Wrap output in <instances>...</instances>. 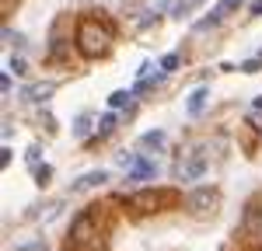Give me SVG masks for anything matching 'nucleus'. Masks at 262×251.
I'll list each match as a JSON object with an SVG mask.
<instances>
[{
    "label": "nucleus",
    "mask_w": 262,
    "mask_h": 251,
    "mask_svg": "<svg viewBox=\"0 0 262 251\" xmlns=\"http://www.w3.org/2000/svg\"><path fill=\"white\" fill-rule=\"evenodd\" d=\"M206 98H210V91H206V87H196V91L189 94V102H185V112H189V115H200L203 108H206Z\"/></svg>",
    "instance_id": "obj_10"
},
{
    "label": "nucleus",
    "mask_w": 262,
    "mask_h": 251,
    "mask_svg": "<svg viewBox=\"0 0 262 251\" xmlns=\"http://www.w3.org/2000/svg\"><path fill=\"white\" fill-rule=\"evenodd\" d=\"M238 7H242V0H221V4H217L221 14H231V11H238Z\"/></svg>",
    "instance_id": "obj_19"
},
{
    "label": "nucleus",
    "mask_w": 262,
    "mask_h": 251,
    "mask_svg": "<svg viewBox=\"0 0 262 251\" xmlns=\"http://www.w3.org/2000/svg\"><path fill=\"white\" fill-rule=\"evenodd\" d=\"M179 203V195L171 192V188H143V192H137L133 199H129V206L137 209V213H164V209H171Z\"/></svg>",
    "instance_id": "obj_3"
},
{
    "label": "nucleus",
    "mask_w": 262,
    "mask_h": 251,
    "mask_svg": "<svg viewBox=\"0 0 262 251\" xmlns=\"http://www.w3.org/2000/svg\"><path fill=\"white\" fill-rule=\"evenodd\" d=\"M74 133H77V136H88V133H91V119H88V115H81V119H77V126H74Z\"/></svg>",
    "instance_id": "obj_18"
},
{
    "label": "nucleus",
    "mask_w": 262,
    "mask_h": 251,
    "mask_svg": "<svg viewBox=\"0 0 262 251\" xmlns=\"http://www.w3.org/2000/svg\"><path fill=\"white\" fill-rule=\"evenodd\" d=\"M252 14H255V18L262 14V0H255V4H252Z\"/></svg>",
    "instance_id": "obj_23"
},
{
    "label": "nucleus",
    "mask_w": 262,
    "mask_h": 251,
    "mask_svg": "<svg viewBox=\"0 0 262 251\" xmlns=\"http://www.w3.org/2000/svg\"><path fill=\"white\" fill-rule=\"evenodd\" d=\"M105 182H108V171H88V174H81L70 188L81 192V188H95V185H105Z\"/></svg>",
    "instance_id": "obj_9"
},
{
    "label": "nucleus",
    "mask_w": 262,
    "mask_h": 251,
    "mask_svg": "<svg viewBox=\"0 0 262 251\" xmlns=\"http://www.w3.org/2000/svg\"><path fill=\"white\" fill-rule=\"evenodd\" d=\"M179 63H182L179 53H168V56L161 60V70H164V73H171V70H179Z\"/></svg>",
    "instance_id": "obj_15"
},
{
    "label": "nucleus",
    "mask_w": 262,
    "mask_h": 251,
    "mask_svg": "<svg viewBox=\"0 0 262 251\" xmlns=\"http://www.w3.org/2000/svg\"><path fill=\"white\" fill-rule=\"evenodd\" d=\"M238 241H242L248 251H262V213L255 206H248L242 227H238Z\"/></svg>",
    "instance_id": "obj_4"
},
{
    "label": "nucleus",
    "mask_w": 262,
    "mask_h": 251,
    "mask_svg": "<svg viewBox=\"0 0 262 251\" xmlns=\"http://www.w3.org/2000/svg\"><path fill=\"white\" fill-rule=\"evenodd\" d=\"M154 174H158V164H154V161H147V157H140L137 164L129 167L126 182H129V185H143V182H150Z\"/></svg>",
    "instance_id": "obj_6"
},
{
    "label": "nucleus",
    "mask_w": 262,
    "mask_h": 251,
    "mask_svg": "<svg viewBox=\"0 0 262 251\" xmlns=\"http://www.w3.org/2000/svg\"><path fill=\"white\" fill-rule=\"evenodd\" d=\"M25 161H28V167H32V164L39 167V164H42V150H39V146H28V154H25Z\"/></svg>",
    "instance_id": "obj_17"
},
{
    "label": "nucleus",
    "mask_w": 262,
    "mask_h": 251,
    "mask_svg": "<svg viewBox=\"0 0 262 251\" xmlns=\"http://www.w3.org/2000/svg\"><path fill=\"white\" fill-rule=\"evenodd\" d=\"M116 129H119V115H116V112H108V115L98 119V136H112Z\"/></svg>",
    "instance_id": "obj_11"
},
{
    "label": "nucleus",
    "mask_w": 262,
    "mask_h": 251,
    "mask_svg": "<svg viewBox=\"0 0 262 251\" xmlns=\"http://www.w3.org/2000/svg\"><path fill=\"white\" fill-rule=\"evenodd\" d=\"M242 70H245V73H259V70H262V60H259V56H255V60L242 63Z\"/></svg>",
    "instance_id": "obj_20"
},
{
    "label": "nucleus",
    "mask_w": 262,
    "mask_h": 251,
    "mask_svg": "<svg viewBox=\"0 0 262 251\" xmlns=\"http://www.w3.org/2000/svg\"><path fill=\"white\" fill-rule=\"evenodd\" d=\"M11 73H18V77H25V73H28V63L21 60V56H11Z\"/></svg>",
    "instance_id": "obj_16"
},
{
    "label": "nucleus",
    "mask_w": 262,
    "mask_h": 251,
    "mask_svg": "<svg viewBox=\"0 0 262 251\" xmlns=\"http://www.w3.org/2000/svg\"><path fill=\"white\" fill-rule=\"evenodd\" d=\"M217 203H221V192H217V188H200V192L189 195V209H192L196 216H200V213L210 216V213L217 209Z\"/></svg>",
    "instance_id": "obj_5"
},
{
    "label": "nucleus",
    "mask_w": 262,
    "mask_h": 251,
    "mask_svg": "<svg viewBox=\"0 0 262 251\" xmlns=\"http://www.w3.org/2000/svg\"><path fill=\"white\" fill-rule=\"evenodd\" d=\"M105 206H91L70 227V251H108V223H105Z\"/></svg>",
    "instance_id": "obj_1"
},
{
    "label": "nucleus",
    "mask_w": 262,
    "mask_h": 251,
    "mask_svg": "<svg viewBox=\"0 0 262 251\" xmlns=\"http://www.w3.org/2000/svg\"><path fill=\"white\" fill-rule=\"evenodd\" d=\"M252 105H255V108L262 112V94H259V98H252Z\"/></svg>",
    "instance_id": "obj_24"
},
{
    "label": "nucleus",
    "mask_w": 262,
    "mask_h": 251,
    "mask_svg": "<svg viewBox=\"0 0 262 251\" xmlns=\"http://www.w3.org/2000/svg\"><path fill=\"white\" fill-rule=\"evenodd\" d=\"M56 91V84L53 81H42V84H28L25 91H21V98L25 102H35V105H42V102H49V94Z\"/></svg>",
    "instance_id": "obj_8"
},
{
    "label": "nucleus",
    "mask_w": 262,
    "mask_h": 251,
    "mask_svg": "<svg viewBox=\"0 0 262 251\" xmlns=\"http://www.w3.org/2000/svg\"><path fill=\"white\" fill-rule=\"evenodd\" d=\"M49 178H53V167H49V164H39V167H35V185H39V188L49 185Z\"/></svg>",
    "instance_id": "obj_14"
},
{
    "label": "nucleus",
    "mask_w": 262,
    "mask_h": 251,
    "mask_svg": "<svg viewBox=\"0 0 262 251\" xmlns=\"http://www.w3.org/2000/svg\"><path fill=\"white\" fill-rule=\"evenodd\" d=\"M164 140H168L164 129H150V133H143V136H140V146H150V150H154V146H164Z\"/></svg>",
    "instance_id": "obj_12"
},
{
    "label": "nucleus",
    "mask_w": 262,
    "mask_h": 251,
    "mask_svg": "<svg viewBox=\"0 0 262 251\" xmlns=\"http://www.w3.org/2000/svg\"><path fill=\"white\" fill-rule=\"evenodd\" d=\"M18 251H46V248H42L39 241H35V244H21V248H18Z\"/></svg>",
    "instance_id": "obj_22"
},
{
    "label": "nucleus",
    "mask_w": 262,
    "mask_h": 251,
    "mask_svg": "<svg viewBox=\"0 0 262 251\" xmlns=\"http://www.w3.org/2000/svg\"><path fill=\"white\" fill-rule=\"evenodd\" d=\"M112 21L101 18V14H88V18L77 21V49H81V56L88 60H101V56H108V49H112Z\"/></svg>",
    "instance_id": "obj_2"
},
{
    "label": "nucleus",
    "mask_w": 262,
    "mask_h": 251,
    "mask_svg": "<svg viewBox=\"0 0 262 251\" xmlns=\"http://www.w3.org/2000/svg\"><path fill=\"white\" fill-rule=\"evenodd\" d=\"M108 105L112 108H129L133 105V94L129 91H116V94H108Z\"/></svg>",
    "instance_id": "obj_13"
},
{
    "label": "nucleus",
    "mask_w": 262,
    "mask_h": 251,
    "mask_svg": "<svg viewBox=\"0 0 262 251\" xmlns=\"http://www.w3.org/2000/svg\"><path fill=\"white\" fill-rule=\"evenodd\" d=\"M7 164H11V150L4 146V150H0V167H7Z\"/></svg>",
    "instance_id": "obj_21"
},
{
    "label": "nucleus",
    "mask_w": 262,
    "mask_h": 251,
    "mask_svg": "<svg viewBox=\"0 0 262 251\" xmlns=\"http://www.w3.org/2000/svg\"><path fill=\"white\" fill-rule=\"evenodd\" d=\"M203 171H206V161L196 154V157H189V161H182V164H179V178H182V182H200Z\"/></svg>",
    "instance_id": "obj_7"
}]
</instances>
